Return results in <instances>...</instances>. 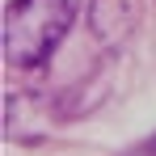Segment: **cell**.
<instances>
[{
    "label": "cell",
    "mask_w": 156,
    "mask_h": 156,
    "mask_svg": "<svg viewBox=\"0 0 156 156\" xmlns=\"http://www.w3.org/2000/svg\"><path fill=\"white\" fill-rule=\"evenodd\" d=\"M80 13V0H13L4 9V59L13 68H38L63 42Z\"/></svg>",
    "instance_id": "obj_1"
}]
</instances>
